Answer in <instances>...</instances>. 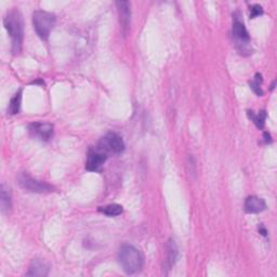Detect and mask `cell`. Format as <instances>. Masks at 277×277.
Wrapping results in <instances>:
<instances>
[{"mask_svg": "<svg viewBox=\"0 0 277 277\" xmlns=\"http://www.w3.org/2000/svg\"><path fill=\"white\" fill-rule=\"evenodd\" d=\"M4 25L11 38L13 55H19L22 51L24 38V28L21 12L19 10H11L10 12H8L4 19Z\"/></svg>", "mask_w": 277, "mask_h": 277, "instance_id": "1", "label": "cell"}, {"mask_svg": "<svg viewBox=\"0 0 277 277\" xmlns=\"http://www.w3.org/2000/svg\"><path fill=\"white\" fill-rule=\"evenodd\" d=\"M49 265L41 259H34L32 261L28 276H47L49 274Z\"/></svg>", "mask_w": 277, "mask_h": 277, "instance_id": "12", "label": "cell"}, {"mask_svg": "<svg viewBox=\"0 0 277 277\" xmlns=\"http://www.w3.org/2000/svg\"><path fill=\"white\" fill-rule=\"evenodd\" d=\"M116 6H117L120 25L123 32L126 33L131 22V5L129 2H117Z\"/></svg>", "mask_w": 277, "mask_h": 277, "instance_id": "9", "label": "cell"}, {"mask_svg": "<svg viewBox=\"0 0 277 277\" xmlns=\"http://www.w3.org/2000/svg\"><path fill=\"white\" fill-rule=\"evenodd\" d=\"M248 116L250 119H253V121L255 122L256 126L259 128V129H263L264 127V123H265V119H266V113L265 111H261L259 112V114H255L254 112H248Z\"/></svg>", "mask_w": 277, "mask_h": 277, "instance_id": "16", "label": "cell"}, {"mask_svg": "<svg viewBox=\"0 0 277 277\" xmlns=\"http://www.w3.org/2000/svg\"><path fill=\"white\" fill-rule=\"evenodd\" d=\"M99 211L104 213L107 217H117L122 213L123 209L122 206H120L118 204H111L107 205L105 207H100Z\"/></svg>", "mask_w": 277, "mask_h": 277, "instance_id": "15", "label": "cell"}, {"mask_svg": "<svg viewBox=\"0 0 277 277\" xmlns=\"http://www.w3.org/2000/svg\"><path fill=\"white\" fill-rule=\"evenodd\" d=\"M57 16L43 10H36L33 13L34 30L42 40H48L49 36L56 26Z\"/></svg>", "mask_w": 277, "mask_h": 277, "instance_id": "3", "label": "cell"}, {"mask_svg": "<svg viewBox=\"0 0 277 277\" xmlns=\"http://www.w3.org/2000/svg\"><path fill=\"white\" fill-rule=\"evenodd\" d=\"M179 257V249L177 246V243L172 238H170L167 242L166 245V258L164 262L165 270H171L172 266L175 264Z\"/></svg>", "mask_w": 277, "mask_h": 277, "instance_id": "10", "label": "cell"}, {"mask_svg": "<svg viewBox=\"0 0 277 277\" xmlns=\"http://www.w3.org/2000/svg\"><path fill=\"white\" fill-rule=\"evenodd\" d=\"M118 261L123 272L128 275H133L141 272L143 267V257L139 249L129 244H123L118 253Z\"/></svg>", "mask_w": 277, "mask_h": 277, "instance_id": "2", "label": "cell"}, {"mask_svg": "<svg viewBox=\"0 0 277 277\" xmlns=\"http://www.w3.org/2000/svg\"><path fill=\"white\" fill-rule=\"evenodd\" d=\"M0 190H2L0 191V205H2V211L3 213H9L12 208L10 192H9L5 184L2 185V189Z\"/></svg>", "mask_w": 277, "mask_h": 277, "instance_id": "13", "label": "cell"}, {"mask_svg": "<svg viewBox=\"0 0 277 277\" xmlns=\"http://www.w3.org/2000/svg\"><path fill=\"white\" fill-rule=\"evenodd\" d=\"M29 131L34 138L44 142L53 137V126L48 122H33L29 126Z\"/></svg>", "mask_w": 277, "mask_h": 277, "instance_id": "8", "label": "cell"}, {"mask_svg": "<svg viewBox=\"0 0 277 277\" xmlns=\"http://www.w3.org/2000/svg\"><path fill=\"white\" fill-rule=\"evenodd\" d=\"M259 231H260V233H261L263 236H266L267 232H266V230H265L264 228H262V226H261V229H259Z\"/></svg>", "mask_w": 277, "mask_h": 277, "instance_id": "20", "label": "cell"}, {"mask_svg": "<svg viewBox=\"0 0 277 277\" xmlns=\"http://www.w3.org/2000/svg\"><path fill=\"white\" fill-rule=\"evenodd\" d=\"M17 184H19L22 189L33 192V193H50L53 191V187L48 184L47 182L36 180V179L32 178L29 173L23 172L19 177H17Z\"/></svg>", "mask_w": 277, "mask_h": 277, "instance_id": "6", "label": "cell"}, {"mask_svg": "<svg viewBox=\"0 0 277 277\" xmlns=\"http://www.w3.org/2000/svg\"><path fill=\"white\" fill-rule=\"evenodd\" d=\"M21 103H22V90H19L11 97L8 107V113L10 115L19 114L21 110Z\"/></svg>", "mask_w": 277, "mask_h": 277, "instance_id": "14", "label": "cell"}, {"mask_svg": "<svg viewBox=\"0 0 277 277\" xmlns=\"http://www.w3.org/2000/svg\"><path fill=\"white\" fill-rule=\"evenodd\" d=\"M264 138H265V142L266 143H271L272 142V140H271V136L269 135V133H264Z\"/></svg>", "mask_w": 277, "mask_h": 277, "instance_id": "19", "label": "cell"}, {"mask_svg": "<svg viewBox=\"0 0 277 277\" xmlns=\"http://www.w3.org/2000/svg\"><path fill=\"white\" fill-rule=\"evenodd\" d=\"M107 155L96 147L90 148L88 152L86 169L88 171H100L102 166L106 162Z\"/></svg>", "mask_w": 277, "mask_h": 277, "instance_id": "7", "label": "cell"}, {"mask_svg": "<svg viewBox=\"0 0 277 277\" xmlns=\"http://www.w3.org/2000/svg\"><path fill=\"white\" fill-rule=\"evenodd\" d=\"M266 209V203L258 196H249L245 200V210L248 213H260Z\"/></svg>", "mask_w": 277, "mask_h": 277, "instance_id": "11", "label": "cell"}, {"mask_svg": "<svg viewBox=\"0 0 277 277\" xmlns=\"http://www.w3.org/2000/svg\"><path fill=\"white\" fill-rule=\"evenodd\" d=\"M96 148L106 155L120 154L124 150V142L122 138L115 132H109L100 140Z\"/></svg>", "mask_w": 277, "mask_h": 277, "instance_id": "4", "label": "cell"}, {"mask_svg": "<svg viewBox=\"0 0 277 277\" xmlns=\"http://www.w3.org/2000/svg\"><path fill=\"white\" fill-rule=\"evenodd\" d=\"M232 33H233L236 48L240 55L247 56V55H250V53H253L251 52L253 50L249 46L250 36L243 22H240L239 20L235 19L233 23V30H232Z\"/></svg>", "mask_w": 277, "mask_h": 277, "instance_id": "5", "label": "cell"}, {"mask_svg": "<svg viewBox=\"0 0 277 277\" xmlns=\"http://www.w3.org/2000/svg\"><path fill=\"white\" fill-rule=\"evenodd\" d=\"M261 85H262V76L261 74H256V78L253 83H250V88L253 89L254 92L256 94H258L259 96L263 95V91L261 89Z\"/></svg>", "mask_w": 277, "mask_h": 277, "instance_id": "17", "label": "cell"}, {"mask_svg": "<svg viewBox=\"0 0 277 277\" xmlns=\"http://www.w3.org/2000/svg\"><path fill=\"white\" fill-rule=\"evenodd\" d=\"M263 14V9L260 5H254L250 7V19H255V17L262 15Z\"/></svg>", "mask_w": 277, "mask_h": 277, "instance_id": "18", "label": "cell"}]
</instances>
